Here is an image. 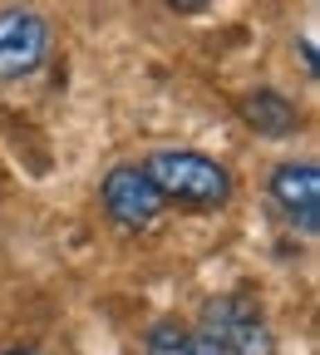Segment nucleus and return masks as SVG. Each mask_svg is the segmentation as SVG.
Listing matches in <instances>:
<instances>
[{"mask_svg":"<svg viewBox=\"0 0 320 355\" xmlns=\"http://www.w3.org/2000/svg\"><path fill=\"white\" fill-rule=\"evenodd\" d=\"M148 355H271V331L251 301L222 296L202 306L197 326L163 321L148 340Z\"/></svg>","mask_w":320,"mask_h":355,"instance_id":"obj_1","label":"nucleus"},{"mask_svg":"<svg viewBox=\"0 0 320 355\" xmlns=\"http://www.w3.org/2000/svg\"><path fill=\"white\" fill-rule=\"evenodd\" d=\"M143 173H148V183L158 188L163 202L172 198L182 207H217V202H226V193H232L226 168L212 163V158H202V153H188V148L148 158Z\"/></svg>","mask_w":320,"mask_h":355,"instance_id":"obj_2","label":"nucleus"},{"mask_svg":"<svg viewBox=\"0 0 320 355\" xmlns=\"http://www.w3.org/2000/svg\"><path fill=\"white\" fill-rule=\"evenodd\" d=\"M50 50V25L35 10H0V79L30 74Z\"/></svg>","mask_w":320,"mask_h":355,"instance_id":"obj_3","label":"nucleus"},{"mask_svg":"<svg viewBox=\"0 0 320 355\" xmlns=\"http://www.w3.org/2000/svg\"><path fill=\"white\" fill-rule=\"evenodd\" d=\"M104 207L123 222V227H148V222L163 212V198L148 183L143 168H114L104 178Z\"/></svg>","mask_w":320,"mask_h":355,"instance_id":"obj_4","label":"nucleus"},{"mask_svg":"<svg viewBox=\"0 0 320 355\" xmlns=\"http://www.w3.org/2000/svg\"><path fill=\"white\" fill-rule=\"evenodd\" d=\"M271 193H276V202L286 207V217L301 222L305 232L320 227V173H315L310 163H286V168H276Z\"/></svg>","mask_w":320,"mask_h":355,"instance_id":"obj_5","label":"nucleus"},{"mask_svg":"<svg viewBox=\"0 0 320 355\" xmlns=\"http://www.w3.org/2000/svg\"><path fill=\"white\" fill-rule=\"evenodd\" d=\"M242 114L256 133H266V139H286V133H296V109L281 99V94H271V89H256V94L242 99Z\"/></svg>","mask_w":320,"mask_h":355,"instance_id":"obj_6","label":"nucleus"},{"mask_svg":"<svg viewBox=\"0 0 320 355\" xmlns=\"http://www.w3.org/2000/svg\"><path fill=\"white\" fill-rule=\"evenodd\" d=\"M6 355H35V350H6Z\"/></svg>","mask_w":320,"mask_h":355,"instance_id":"obj_7","label":"nucleus"}]
</instances>
